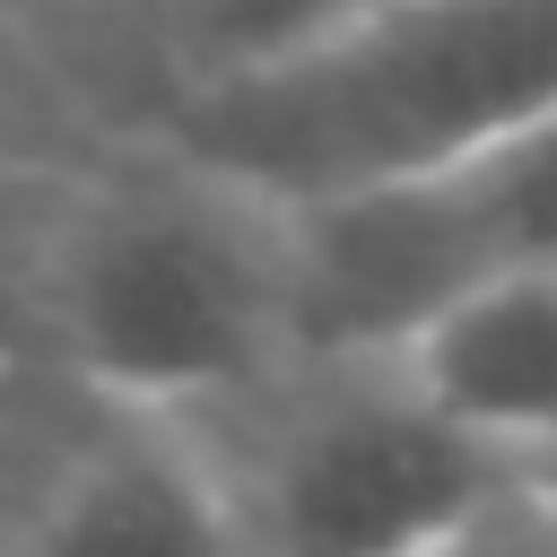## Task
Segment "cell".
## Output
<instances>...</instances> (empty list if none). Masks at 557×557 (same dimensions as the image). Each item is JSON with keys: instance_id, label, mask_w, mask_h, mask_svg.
I'll use <instances>...</instances> for the list:
<instances>
[{"instance_id": "6da1fadb", "label": "cell", "mask_w": 557, "mask_h": 557, "mask_svg": "<svg viewBox=\"0 0 557 557\" xmlns=\"http://www.w3.org/2000/svg\"><path fill=\"white\" fill-rule=\"evenodd\" d=\"M557 122V0H313L183 87L165 157L296 209Z\"/></svg>"}, {"instance_id": "7a4b0ae2", "label": "cell", "mask_w": 557, "mask_h": 557, "mask_svg": "<svg viewBox=\"0 0 557 557\" xmlns=\"http://www.w3.org/2000/svg\"><path fill=\"white\" fill-rule=\"evenodd\" d=\"M44 331L131 418H191L287 374L278 226L261 200L165 165L87 191L44 252Z\"/></svg>"}, {"instance_id": "3957f363", "label": "cell", "mask_w": 557, "mask_h": 557, "mask_svg": "<svg viewBox=\"0 0 557 557\" xmlns=\"http://www.w3.org/2000/svg\"><path fill=\"white\" fill-rule=\"evenodd\" d=\"M287 357H383L496 270L557 261V122L270 209Z\"/></svg>"}, {"instance_id": "277c9868", "label": "cell", "mask_w": 557, "mask_h": 557, "mask_svg": "<svg viewBox=\"0 0 557 557\" xmlns=\"http://www.w3.org/2000/svg\"><path fill=\"white\" fill-rule=\"evenodd\" d=\"M331 383H305L261 426V461H218L252 557H409L479 496L513 479H548L479 453L444 418H426L374 357H305Z\"/></svg>"}, {"instance_id": "5b68a950", "label": "cell", "mask_w": 557, "mask_h": 557, "mask_svg": "<svg viewBox=\"0 0 557 557\" xmlns=\"http://www.w3.org/2000/svg\"><path fill=\"white\" fill-rule=\"evenodd\" d=\"M426 418L470 435L496 461L548 470L557 435V261H522L435 305L374 357Z\"/></svg>"}, {"instance_id": "8992f818", "label": "cell", "mask_w": 557, "mask_h": 557, "mask_svg": "<svg viewBox=\"0 0 557 557\" xmlns=\"http://www.w3.org/2000/svg\"><path fill=\"white\" fill-rule=\"evenodd\" d=\"M26 557H252V531L218 461L191 453L174 418H131L122 435L61 461Z\"/></svg>"}, {"instance_id": "52a82bcc", "label": "cell", "mask_w": 557, "mask_h": 557, "mask_svg": "<svg viewBox=\"0 0 557 557\" xmlns=\"http://www.w3.org/2000/svg\"><path fill=\"white\" fill-rule=\"evenodd\" d=\"M409 557H557V505H548V479H513V487L479 496L461 522H444V531L418 540Z\"/></svg>"}, {"instance_id": "ba28073f", "label": "cell", "mask_w": 557, "mask_h": 557, "mask_svg": "<svg viewBox=\"0 0 557 557\" xmlns=\"http://www.w3.org/2000/svg\"><path fill=\"white\" fill-rule=\"evenodd\" d=\"M0 9H35V0H0Z\"/></svg>"}]
</instances>
